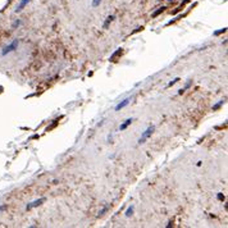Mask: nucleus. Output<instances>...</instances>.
Here are the masks:
<instances>
[{"label":"nucleus","mask_w":228,"mask_h":228,"mask_svg":"<svg viewBox=\"0 0 228 228\" xmlns=\"http://www.w3.org/2000/svg\"><path fill=\"white\" fill-rule=\"evenodd\" d=\"M114 18H115V16H109V17H108V18H106V21L104 22V24H103V28H104V29H106L108 27H109V24L114 21Z\"/></svg>","instance_id":"nucleus-6"},{"label":"nucleus","mask_w":228,"mask_h":228,"mask_svg":"<svg viewBox=\"0 0 228 228\" xmlns=\"http://www.w3.org/2000/svg\"><path fill=\"white\" fill-rule=\"evenodd\" d=\"M178 81H179V78H178V77H177V78H174L173 81H170L169 83H168V87H172V86H173V85H175V83H177Z\"/></svg>","instance_id":"nucleus-17"},{"label":"nucleus","mask_w":228,"mask_h":228,"mask_svg":"<svg viewBox=\"0 0 228 228\" xmlns=\"http://www.w3.org/2000/svg\"><path fill=\"white\" fill-rule=\"evenodd\" d=\"M45 201H46V197H41V199H39V200H35V201H32V203H29L27 206H26V209H27V210H31V209H33V208L40 206V205L44 204Z\"/></svg>","instance_id":"nucleus-3"},{"label":"nucleus","mask_w":228,"mask_h":228,"mask_svg":"<svg viewBox=\"0 0 228 228\" xmlns=\"http://www.w3.org/2000/svg\"><path fill=\"white\" fill-rule=\"evenodd\" d=\"M223 103H224V101H223V100H222V101H219L218 104H215V105H214V106H213V110H218V109H219V108H220V106H222V105H223Z\"/></svg>","instance_id":"nucleus-16"},{"label":"nucleus","mask_w":228,"mask_h":228,"mask_svg":"<svg viewBox=\"0 0 228 228\" xmlns=\"http://www.w3.org/2000/svg\"><path fill=\"white\" fill-rule=\"evenodd\" d=\"M132 122H133V118H128V119H126V121L123 122L121 126H119V129H121V131H124V129H126L127 127H128V126H129Z\"/></svg>","instance_id":"nucleus-5"},{"label":"nucleus","mask_w":228,"mask_h":228,"mask_svg":"<svg viewBox=\"0 0 228 228\" xmlns=\"http://www.w3.org/2000/svg\"><path fill=\"white\" fill-rule=\"evenodd\" d=\"M154 131H155V127H154V126H149L147 128H146V129H145L144 132H142V134H141V137L139 139V144H140V145H141V144H144L145 141H146V140L149 139V137H150L151 134H152V132H154Z\"/></svg>","instance_id":"nucleus-1"},{"label":"nucleus","mask_w":228,"mask_h":228,"mask_svg":"<svg viewBox=\"0 0 228 228\" xmlns=\"http://www.w3.org/2000/svg\"><path fill=\"white\" fill-rule=\"evenodd\" d=\"M172 226H173V222H169V223H168L165 227H167V228H169V227H172Z\"/></svg>","instance_id":"nucleus-21"},{"label":"nucleus","mask_w":228,"mask_h":228,"mask_svg":"<svg viewBox=\"0 0 228 228\" xmlns=\"http://www.w3.org/2000/svg\"><path fill=\"white\" fill-rule=\"evenodd\" d=\"M164 10H165V6H162V8H159L158 10H156V12H154L152 13V18H155V17H158L159 14H162Z\"/></svg>","instance_id":"nucleus-10"},{"label":"nucleus","mask_w":228,"mask_h":228,"mask_svg":"<svg viewBox=\"0 0 228 228\" xmlns=\"http://www.w3.org/2000/svg\"><path fill=\"white\" fill-rule=\"evenodd\" d=\"M59 119H60V118H57V119H55V121H54V123H53V124H51L50 127H47V128H46V132H47V131H50V129H53V128H54V127H55V126H57V124H58V122H59Z\"/></svg>","instance_id":"nucleus-13"},{"label":"nucleus","mask_w":228,"mask_h":228,"mask_svg":"<svg viewBox=\"0 0 228 228\" xmlns=\"http://www.w3.org/2000/svg\"><path fill=\"white\" fill-rule=\"evenodd\" d=\"M142 29H144V27H142V26H141V27H137L136 29H134V31H132V32H131V35H134V33H137V32L142 31Z\"/></svg>","instance_id":"nucleus-19"},{"label":"nucleus","mask_w":228,"mask_h":228,"mask_svg":"<svg viewBox=\"0 0 228 228\" xmlns=\"http://www.w3.org/2000/svg\"><path fill=\"white\" fill-rule=\"evenodd\" d=\"M191 85H192V81H188L187 83H186V86H185V87H183V88H181V90H179V91H178V95H182V94H183V92L186 91V90L191 87Z\"/></svg>","instance_id":"nucleus-9"},{"label":"nucleus","mask_w":228,"mask_h":228,"mask_svg":"<svg viewBox=\"0 0 228 228\" xmlns=\"http://www.w3.org/2000/svg\"><path fill=\"white\" fill-rule=\"evenodd\" d=\"M227 31V28L224 27V28H222V29H218V31H215L214 32V36H219V35H222V33H224Z\"/></svg>","instance_id":"nucleus-14"},{"label":"nucleus","mask_w":228,"mask_h":228,"mask_svg":"<svg viewBox=\"0 0 228 228\" xmlns=\"http://www.w3.org/2000/svg\"><path fill=\"white\" fill-rule=\"evenodd\" d=\"M133 209H134V206H133V205H131V206L126 210V216H131V215H132L133 214Z\"/></svg>","instance_id":"nucleus-11"},{"label":"nucleus","mask_w":228,"mask_h":228,"mask_svg":"<svg viewBox=\"0 0 228 228\" xmlns=\"http://www.w3.org/2000/svg\"><path fill=\"white\" fill-rule=\"evenodd\" d=\"M29 1H31V0H22V1H21V4H19V5H18V8L16 9V13H18V12H21V10H22V9H23V8H24V6H26V5H27V4H28V3H29Z\"/></svg>","instance_id":"nucleus-8"},{"label":"nucleus","mask_w":228,"mask_h":228,"mask_svg":"<svg viewBox=\"0 0 228 228\" xmlns=\"http://www.w3.org/2000/svg\"><path fill=\"white\" fill-rule=\"evenodd\" d=\"M122 51H123V49H122V47H119V49H117V50H115V51H114V53H113V54H111V55H110V58H109V60H110V62H114V59H115V58H117V57H118V55H119V54H122Z\"/></svg>","instance_id":"nucleus-7"},{"label":"nucleus","mask_w":228,"mask_h":228,"mask_svg":"<svg viewBox=\"0 0 228 228\" xmlns=\"http://www.w3.org/2000/svg\"><path fill=\"white\" fill-rule=\"evenodd\" d=\"M18 45H19V40H14L10 45H8L6 47H4V50L1 51V55L4 57V55H6V54H9V53H12V51H14V50L18 47Z\"/></svg>","instance_id":"nucleus-2"},{"label":"nucleus","mask_w":228,"mask_h":228,"mask_svg":"<svg viewBox=\"0 0 228 228\" xmlns=\"http://www.w3.org/2000/svg\"><path fill=\"white\" fill-rule=\"evenodd\" d=\"M108 210H109V205H106V206H104V208L101 209V210H100V211H99V216H101V215H104V214H105V213H106Z\"/></svg>","instance_id":"nucleus-12"},{"label":"nucleus","mask_w":228,"mask_h":228,"mask_svg":"<svg viewBox=\"0 0 228 228\" xmlns=\"http://www.w3.org/2000/svg\"><path fill=\"white\" fill-rule=\"evenodd\" d=\"M21 24H22V21H19V19H18V21H16V22H14V23H13V26H12V27H13V28H17L18 26H21Z\"/></svg>","instance_id":"nucleus-18"},{"label":"nucleus","mask_w":228,"mask_h":228,"mask_svg":"<svg viewBox=\"0 0 228 228\" xmlns=\"http://www.w3.org/2000/svg\"><path fill=\"white\" fill-rule=\"evenodd\" d=\"M129 101H131V98H127V99L123 100V101H121L117 106H115V111H119L121 109H123V108H126L129 104Z\"/></svg>","instance_id":"nucleus-4"},{"label":"nucleus","mask_w":228,"mask_h":228,"mask_svg":"<svg viewBox=\"0 0 228 228\" xmlns=\"http://www.w3.org/2000/svg\"><path fill=\"white\" fill-rule=\"evenodd\" d=\"M100 3H101V0H94V1H92V6H98Z\"/></svg>","instance_id":"nucleus-20"},{"label":"nucleus","mask_w":228,"mask_h":228,"mask_svg":"<svg viewBox=\"0 0 228 228\" xmlns=\"http://www.w3.org/2000/svg\"><path fill=\"white\" fill-rule=\"evenodd\" d=\"M216 199H218L219 201H224V199H226V197H224V195L222 192H218L216 193Z\"/></svg>","instance_id":"nucleus-15"}]
</instances>
